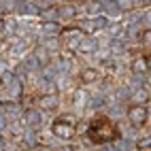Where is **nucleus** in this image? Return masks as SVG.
I'll return each instance as SVG.
<instances>
[{"mask_svg":"<svg viewBox=\"0 0 151 151\" xmlns=\"http://www.w3.org/2000/svg\"><path fill=\"white\" fill-rule=\"evenodd\" d=\"M81 81L83 83H94V81H98V73L92 68V70H83L81 73Z\"/></svg>","mask_w":151,"mask_h":151,"instance_id":"obj_5","label":"nucleus"},{"mask_svg":"<svg viewBox=\"0 0 151 151\" xmlns=\"http://www.w3.org/2000/svg\"><path fill=\"white\" fill-rule=\"evenodd\" d=\"M147 117H149V111H147L145 104H132L128 109V119H130V124H132L134 128L145 126L147 124Z\"/></svg>","mask_w":151,"mask_h":151,"instance_id":"obj_3","label":"nucleus"},{"mask_svg":"<svg viewBox=\"0 0 151 151\" xmlns=\"http://www.w3.org/2000/svg\"><path fill=\"white\" fill-rule=\"evenodd\" d=\"M132 70L134 73H147V60L145 58H136L132 62Z\"/></svg>","mask_w":151,"mask_h":151,"instance_id":"obj_6","label":"nucleus"},{"mask_svg":"<svg viewBox=\"0 0 151 151\" xmlns=\"http://www.w3.org/2000/svg\"><path fill=\"white\" fill-rule=\"evenodd\" d=\"M38 106H41L43 111H55L58 109V96L55 94H49V96L38 98Z\"/></svg>","mask_w":151,"mask_h":151,"instance_id":"obj_4","label":"nucleus"},{"mask_svg":"<svg viewBox=\"0 0 151 151\" xmlns=\"http://www.w3.org/2000/svg\"><path fill=\"white\" fill-rule=\"evenodd\" d=\"M51 132H53L58 138H62V140H70V138L75 136V132H77V128H75V119H73V117H68V115L58 117L55 122L51 124Z\"/></svg>","mask_w":151,"mask_h":151,"instance_id":"obj_2","label":"nucleus"},{"mask_svg":"<svg viewBox=\"0 0 151 151\" xmlns=\"http://www.w3.org/2000/svg\"><path fill=\"white\" fill-rule=\"evenodd\" d=\"M87 136H89L92 143L104 145V143H113V140L119 138V130L109 117L100 115V117L92 119V124H89V128H87Z\"/></svg>","mask_w":151,"mask_h":151,"instance_id":"obj_1","label":"nucleus"}]
</instances>
